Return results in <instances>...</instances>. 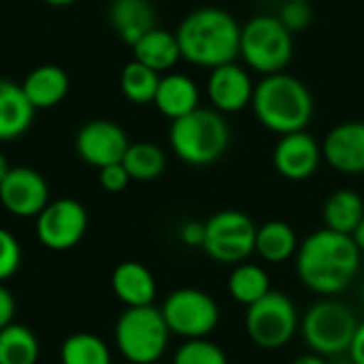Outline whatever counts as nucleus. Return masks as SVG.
<instances>
[{
    "instance_id": "1",
    "label": "nucleus",
    "mask_w": 364,
    "mask_h": 364,
    "mask_svg": "<svg viewBox=\"0 0 364 364\" xmlns=\"http://www.w3.org/2000/svg\"><path fill=\"white\" fill-rule=\"evenodd\" d=\"M360 256L350 235L322 228L299 245L296 273L311 292L333 296L352 286L360 271Z\"/></svg>"
},
{
    "instance_id": "2",
    "label": "nucleus",
    "mask_w": 364,
    "mask_h": 364,
    "mask_svg": "<svg viewBox=\"0 0 364 364\" xmlns=\"http://www.w3.org/2000/svg\"><path fill=\"white\" fill-rule=\"evenodd\" d=\"M175 36L186 62L211 70L235 62L241 47L239 21L220 6H200L188 13Z\"/></svg>"
},
{
    "instance_id": "3",
    "label": "nucleus",
    "mask_w": 364,
    "mask_h": 364,
    "mask_svg": "<svg viewBox=\"0 0 364 364\" xmlns=\"http://www.w3.org/2000/svg\"><path fill=\"white\" fill-rule=\"evenodd\" d=\"M314 96L309 87L294 75H267L252 96V111L256 119L275 134L301 132L314 117Z\"/></svg>"
},
{
    "instance_id": "4",
    "label": "nucleus",
    "mask_w": 364,
    "mask_h": 364,
    "mask_svg": "<svg viewBox=\"0 0 364 364\" xmlns=\"http://www.w3.org/2000/svg\"><path fill=\"white\" fill-rule=\"evenodd\" d=\"M168 143L175 156L190 166H209L218 162L230 145V126L215 109H196L173 119Z\"/></svg>"
},
{
    "instance_id": "5",
    "label": "nucleus",
    "mask_w": 364,
    "mask_h": 364,
    "mask_svg": "<svg viewBox=\"0 0 364 364\" xmlns=\"http://www.w3.org/2000/svg\"><path fill=\"white\" fill-rule=\"evenodd\" d=\"M171 331L158 307H126L115 322V346L132 364L158 363L168 348Z\"/></svg>"
},
{
    "instance_id": "6",
    "label": "nucleus",
    "mask_w": 364,
    "mask_h": 364,
    "mask_svg": "<svg viewBox=\"0 0 364 364\" xmlns=\"http://www.w3.org/2000/svg\"><path fill=\"white\" fill-rule=\"evenodd\" d=\"M239 55L260 75L284 73L294 55V38L277 15H256L241 26Z\"/></svg>"
},
{
    "instance_id": "7",
    "label": "nucleus",
    "mask_w": 364,
    "mask_h": 364,
    "mask_svg": "<svg viewBox=\"0 0 364 364\" xmlns=\"http://www.w3.org/2000/svg\"><path fill=\"white\" fill-rule=\"evenodd\" d=\"M358 320L354 311L339 301H320L307 309L301 320V333L314 354L337 358L348 354Z\"/></svg>"
},
{
    "instance_id": "8",
    "label": "nucleus",
    "mask_w": 364,
    "mask_h": 364,
    "mask_svg": "<svg viewBox=\"0 0 364 364\" xmlns=\"http://www.w3.org/2000/svg\"><path fill=\"white\" fill-rule=\"evenodd\" d=\"M299 326L301 318L294 301L275 290L247 307L245 314L247 337L262 350H282L292 341Z\"/></svg>"
},
{
    "instance_id": "9",
    "label": "nucleus",
    "mask_w": 364,
    "mask_h": 364,
    "mask_svg": "<svg viewBox=\"0 0 364 364\" xmlns=\"http://www.w3.org/2000/svg\"><path fill=\"white\" fill-rule=\"evenodd\" d=\"M258 226L237 209H224L205 222V254L220 264H241L256 250Z\"/></svg>"
},
{
    "instance_id": "10",
    "label": "nucleus",
    "mask_w": 364,
    "mask_h": 364,
    "mask_svg": "<svg viewBox=\"0 0 364 364\" xmlns=\"http://www.w3.org/2000/svg\"><path fill=\"white\" fill-rule=\"evenodd\" d=\"M160 311L171 335L183 337L186 341L207 339L220 322V307L215 299L198 288L173 290L164 299Z\"/></svg>"
},
{
    "instance_id": "11",
    "label": "nucleus",
    "mask_w": 364,
    "mask_h": 364,
    "mask_svg": "<svg viewBox=\"0 0 364 364\" xmlns=\"http://www.w3.org/2000/svg\"><path fill=\"white\" fill-rule=\"evenodd\" d=\"M87 211L75 198L49 200L36 215V239L51 252H66L81 243L87 232Z\"/></svg>"
},
{
    "instance_id": "12",
    "label": "nucleus",
    "mask_w": 364,
    "mask_h": 364,
    "mask_svg": "<svg viewBox=\"0 0 364 364\" xmlns=\"http://www.w3.org/2000/svg\"><path fill=\"white\" fill-rule=\"evenodd\" d=\"M128 147L130 141L126 130L111 119H92L81 126L75 136L77 156L94 168L122 162Z\"/></svg>"
},
{
    "instance_id": "13",
    "label": "nucleus",
    "mask_w": 364,
    "mask_h": 364,
    "mask_svg": "<svg viewBox=\"0 0 364 364\" xmlns=\"http://www.w3.org/2000/svg\"><path fill=\"white\" fill-rule=\"evenodd\" d=\"M0 205L15 218H36L49 205V186L38 171L11 166L0 183Z\"/></svg>"
},
{
    "instance_id": "14",
    "label": "nucleus",
    "mask_w": 364,
    "mask_h": 364,
    "mask_svg": "<svg viewBox=\"0 0 364 364\" xmlns=\"http://www.w3.org/2000/svg\"><path fill=\"white\" fill-rule=\"evenodd\" d=\"M322 145L307 130L279 136L273 149V166L288 181H305L320 168Z\"/></svg>"
},
{
    "instance_id": "15",
    "label": "nucleus",
    "mask_w": 364,
    "mask_h": 364,
    "mask_svg": "<svg viewBox=\"0 0 364 364\" xmlns=\"http://www.w3.org/2000/svg\"><path fill=\"white\" fill-rule=\"evenodd\" d=\"M324 160L343 175H364V122L337 124L322 143Z\"/></svg>"
},
{
    "instance_id": "16",
    "label": "nucleus",
    "mask_w": 364,
    "mask_h": 364,
    "mask_svg": "<svg viewBox=\"0 0 364 364\" xmlns=\"http://www.w3.org/2000/svg\"><path fill=\"white\" fill-rule=\"evenodd\" d=\"M254 87L256 85L252 83L250 73L235 62L213 68L207 79L209 100L220 113L243 111L247 105H252Z\"/></svg>"
},
{
    "instance_id": "17",
    "label": "nucleus",
    "mask_w": 364,
    "mask_h": 364,
    "mask_svg": "<svg viewBox=\"0 0 364 364\" xmlns=\"http://www.w3.org/2000/svg\"><path fill=\"white\" fill-rule=\"evenodd\" d=\"M111 290L126 307H147L156 299V279L151 271L134 260L117 264L111 273Z\"/></svg>"
},
{
    "instance_id": "18",
    "label": "nucleus",
    "mask_w": 364,
    "mask_h": 364,
    "mask_svg": "<svg viewBox=\"0 0 364 364\" xmlns=\"http://www.w3.org/2000/svg\"><path fill=\"white\" fill-rule=\"evenodd\" d=\"M21 90L34 109H51L66 98L70 90V79L62 66L41 64L26 75V79L21 81Z\"/></svg>"
},
{
    "instance_id": "19",
    "label": "nucleus",
    "mask_w": 364,
    "mask_h": 364,
    "mask_svg": "<svg viewBox=\"0 0 364 364\" xmlns=\"http://www.w3.org/2000/svg\"><path fill=\"white\" fill-rule=\"evenodd\" d=\"M109 21L115 34L126 43L134 45L156 26V9L149 0H111Z\"/></svg>"
},
{
    "instance_id": "20",
    "label": "nucleus",
    "mask_w": 364,
    "mask_h": 364,
    "mask_svg": "<svg viewBox=\"0 0 364 364\" xmlns=\"http://www.w3.org/2000/svg\"><path fill=\"white\" fill-rule=\"evenodd\" d=\"M34 111L21 85L0 77V143L23 136L34 122Z\"/></svg>"
},
{
    "instance_id": "21",
    "label": "nucleus",
    "mask_w": 364,
    "mask_h": 364,
    "mask_svg": "<svg viewBox=\"0 0 364 364\" xmlns=\"http://www.w3.org/2000/svg\"><path fill=\"white\" fill-rule=\"evenodd\" d=\"M198 100H200V92L188 75L168 73V75L160 77V85H158L154 105L171 122L196 111Z\"/></svg>"
},
{
    "instance_id": "22",
    "label": "nucleus",
    "mask_w": 364,
    "mask_h": 364,
    "mask_svg": "<svg viewBox=\"0 0 364 364\" xmlns=\"http://www.w3.org/2000/svg\"><path fill=\"white\" fill-rule=\"evenodd\" d=\"M132 55H134L132 60L149 66L156 73L171 70L181 60V51H179L175 32H168L162 28H154L145 36H141L132 45Z\"/></svg>"
},
{
    "instance_id": "23",
    "label": "nucleus",
    "mask_w": 364,
    "mask_h": 364,
    "mask_svg": "<svg viewBox=\"0 0 364 364\" xmlns=\"http://www.w3.org/2000/svg\"><path fill=\"white\" fill-rule=\"evenodd\" d=\"M322 218L324 228L352 237L364 220V198L356 190L341 188L326 198Z\"/></svg>"
},
{
    "instance_id": "24",
    "label": "nucleus",
    "mask_w": 364,
    "mask_h": 364,
    "mask_svg": "<svg viewBox=\"0 0 364 364\" xmlns=\"http://www.w3.org/2000/svg\"><path fill=\"white\" fill-rule=\"evenodd\" d=\"M299 237L294 228L288 222L271 220L262 226H258L256 232V254L271 264H279L296 256L299 250Z\"/></svg>"
},
{
    "instance_id": "25",
    "label": "nucleus",
    "mask_w": 364,
    "mask_h": 364,
    "mask_svg": "<svg viewBox=\"0 0 364 364\" xmlns=\"http://www.w3.org/2000/svg\"><path fill=\"white\" fill-rule=\"evenodd\" d=\"M228 292L237 303L252 307L254 303H258L262 296H267L271 292L269 273L260 264L241 262L232 269V273L228 277Z\"/></svg>"
},
{
    "instance_id": "26",
    "label": "nucleus",
    "mask_w": 364,
    "mask_h": 364,
    "mask_svg": "<svg viewBox=\"0 0 364 364\" xmlns=\"http://www.w3.org/2000/svg\"><path fill=\"white\" fill-rule=\"evenodd\" d=\"M38 356V339L28 326L13 322L0 331V364H36Z\"/></svg>"
},
{
    "instance_id": "27",
    "label": "nucleus",
    "mask_w": 364,
    "mask_h": 364,
    "mask_svg": "<svg viewBox=\"0 0 364 364\" xmlns=\"http://www.w3.org/2000/svg\"><path fill=\"white\" fill-rule=\"evenodd\" d=\"M122 164L132 181H154L166 168V154L162 151V147L147 141L130 143Z\"/></svg>"
},
{
    "instance_id": "28",
    "label": "nucleus",
    "mask_w": 364,
    "mask_h": 364,
    "mask_svg": "<svg viewBox=\"0 0 364 364\" xmlns=\"http://www.w3.org/2000/svg\"><path fill=\"white\" fill-rule=\"evenodd\" d=\"M160 85V73L151 70L149 66L132 60L122 68L119 87L128 102L132 105H151Z\"/></svg>"
},
{
    "instance_id": "29",
    "label": "nucleus",
    "mask_w": 364,
    "mask_h": 364,
    "mask_svg": "<svg viewBox=\"0 0 364 364\" xmlns=\"http://www.w3.org/2000/svg\"><path fill=\"white\" fill-rule=\"evenodd\" d=\"M60 364H111V350L98 335L75 333L60 346Z\"/></svg>"
},
{
    "instance_id": "30",
    "label": "nucleus",
    "mask_w": 364,
    "mask_h": 364,
    "mask_svg": "<svg viewBox=\"0 0 364 364\" xmlns=\"http://www.w3.org/2000/svg\"><path fill=\"white\" fill-rule=\"evenodd\" d=\"M173 364H228V356L209 339H188L177 348Z\"/></svg>"
},
{
    "instance_id": "31",
    "label": "nucleus",
    "mask_w": 364,
    "mask_h": 364,
    "mask_svg": "<svg viewBox=\"0 0 364 364\" xmlns=\"http://www.w3.org/2000/svg\"><path fill=\"white\" fill-rule=\"evenodd\" d=\"M21 264V245L13 232L0 228V284L11 279Z\"/></svg>"
},
{
    "instance_id": "32",
    "label": "nucleus",
    "mask_w": 364,
    "mask_h": 364,
    "mask_svg": "<svg viewBox=\"0 0 364 364\" xmlns=\"http://www.w3.org/2000/svg\"><path fill=\"white\" fill-rule=\"evenodd\" d=\"M282 26L294 36L303 30H307L314 21V11L309 2H286L282 4V11L277 15Z\"/></svg>"
},
{
    "instance_id": "33",
    "label": "nucleus",
    "mask_w": 364,
    "mask_h": 364,
    "mask_svg": "<svg viewBox=\"0 0 364 364\" xmlns=\"http://www.w3.org/2000/svg\"><path fill=\"white\" fill-rule=\"evenodd\" d=\"M130 181H132V179H130V175H128V171L124 168L122 162L98 168V183H100V188H102L105 192H109V194H119V192H124V190L128 188Z\"/></svg>"
},
{
    "instance_id": "34",
    "label": "nucleus",
    "mask_w": 364,
    "mask_h": 364,
    "mask_svg": "<svg viewBox=\"0 0 364 364\" xmlns=\"http://www.w3.org/2000/svg\"><path fill=\"white\" fill-rule=\"evenodd\" d=\"M179 239L188 247H203L205 243V222H186L179 228Z\"/></svg>"
},
{
    "instance_id": "35",
    "label": "nucleus",
    "mask_w": 364,
    "mask_h": 364,
    "mask_svg": "<svg viewBox=\"0 0 364 364\" xmlns=\"http://www.w3.org/2000/svg\"><path fill=\"white\" fill-rule=\"evenodd\" d=\"M13 318H15V299L11 290L4 284H0V331L13 324Z\"/></svg>"
},
{
    "instance_id": "36",
    "label": "nucleus",
    "mask_w": 364,
    "mask_h": 364,
    "mask_svg": "<svg viewBox=\"0 0 364 364\" xmlns=\"http://www.w3.org/2000/svg\"><path fill=\"white\" fill-rule=\"evenodd\" d=\"M348 356L354 364H364V322H358V328L354 333L352 346L348 350Z\"/></svg>"
},
{
    "instance_id": "37",
    "label": "nucleus",
    "mask_w": 364,
    "mask_h": 364,
    "mask_svg": "<svg viewBox=\"0 0 364 364\" xmlns=\"http://www.w3.org/2000/svg\"><path fill=\"white\" fill-rule=\"evenodd\" d=\"M292 364H331L324 356H318V354H303V356H299V358H294Z\"/></svg>"
},
{
    "instance_id": "38",
    "label": "nucleus",
    "mask_w": 364,
    "mask_h": 364,
    "mask_svg": "<svg viewBox=\"0 0 364 364\" xmlns=\"http://www.w3.org/2000/svg\"><path fill=\"white\" fill-rule=\"evenodd\" d=\"M352 239H354V243L358 245V250L364 254V220L360 222V226L354 230V235H352Z\"/></svg>"
},
{
    "instance_id": "39",
    "label": "nucleus",
    "mask_w": 364,
    "mask_h": 364,
    "mask_svg": "<svg viewBox=\"0 0 364 364\" xmlns=\"http://www.w3.org/2000/svg\"><path fill=\"white\" fill-rule=\"evenodd\" d=\"M11 171V166H9V162H6V158H4V154L0 151V183H2V179L6 177V173Z\"/></svg>"
},
{
    "instance_id": "40",
    "label": "nucleus",
    "mask_w": 364,
    "mask_h": 364,
    "mask_svg": "<svg viewBox=\"0 0 364 364\" xmlns=\"http://www.w3.org/2000/svg\"><path fill=\"white\" fill-rule=\"evenodd\" d=\"M41 2H45L49 6H68V4H73L77 0H41Z\"/></svg>"
},
{
    "instance_id": "41",
    "label": "nucleus",
    "mask_w": 364,
    "mask_h": 364,
    "mask_svg": "<svg viewBox=\"0 0 364 364\" xmlns=\"http://www.w3.org/2000/svg\"><path fill=\"white\" fill-rule=\"evenodd\" d=\"M286 2H309V4H311L314 0H286Z\"/></svg>"
},
{
    "instance_id": "42",
    "label": "nucleus",
    "mask_w": 364,
    "mask_h": 364,
    "mask_svg": "<svg viewBox=\"0 0 364 364\" xmlns=\"http://www.w3.org/2000/svg\"><path fill=\"white\" fill-rule=\"evenodd\" d=\"M360 296H363V305H364V284H363V290H360Z\"/></svg>"
},
{
    "instance_id": "43",
    "label": "nucleus",
    "mask_w": 364,
    "mask_h": 364,
    "mask_svg": "<svg viewBox=\"0 0 364 364\" xmlns=\"http://www.w3.org/2000/svg\"><path fill=\"white\" fill-rule=\"evenodd\" d=\"M149 364H162V363H160V360H158V363H149Z\"/></svg>"
}]
</instances>
